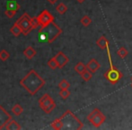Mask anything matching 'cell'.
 I'll return each mask as SVG.
<instances>
[{
	"mask_svg": "<svg viewBox=\"0 0 132 130\" xmlns=\"http://www.w3.org/2000/svg\"><path fill=\"white\" fill-rule=\"evenodd\" d=\"M31 17H30V16L28 14H23L19 19L16 21V24L21 27L23 33L24 35H27L28 33L32 30V27H31Z\"/></svg>",
	"mask_w": 132,
	"mask_h": 130,
	"instance_id": "52a82bcc",
	"label": "cell"
},
{
	"mask_svg": "<svg viewBox=\"0 0 132 130\" xmlns=\"http://www.w3.org/2000/svg\"><path fill=\"white\" fill-rule=\"evenodd\" d=\"M39 105L40 107L44 111L45 113L49 114L51 111H53V109H55L56 107V103L54 102L52 98L49 95V94H44L42 98L39 100Z\"/></svg>",
	"mask_w": 132,
	"mask_h": 130,
	"instance_id": "8992f818",
	"label": "cell"
},
{
	"mask_svg": "<svg viewBox=\"0 0 132 130\" xmlns=\"http://www.w3.org/2000/svg\"><path fill=\"white\" fill-rule=\"evenodd\" d=\"M23 54H24V56L26 57L27 59L31 60V59H32L33 57L36 55V50L31 47V46H29V47H27L26 49L24 50Z\"/></svg>",
	"mask_w": 132,
	"mask_h": 130,
	"instance_id": "5bb4252c",
	"label": "cell"
},
{
	"mask_svg": "<svg viewBox=\"0 0 132 130\" xmlns=\"http://www.w3.org/2000/svg\"><path fill=\"white\" fill-rule=\"evenodd\" d=\"M131 87H132V84H131Z\"/></svg>",
	"mask_w": 132,
	"mask_h": 130,
	"instance_id": "d6a6232c",
	"label": "cell"
},
{
	"mask_svg": "<svg viewBox=\"0 0 132 130\" xmlns=\"http://www.w3.org/2000/svg\"><path fill=\"white\" fill-rule=\"evenodd\" d=\"M0 130H1V129H0Z\"/></svg>",
	"mask_w": 132,
	"mask_h": 130,
	"instance_id": "836d02e7",
	"label": "cell"
},
{
	"mask_svg": "<svg viewBox=\"0 0 132 130\" xmlns=\"http://www.w3.org/2000/svg\"><path fill=\"white\" fill-rule=\"evenodd\" d=\"M12 112L14 113V115H16V116H19V115H21L22 113L23 112V109L19 104H15V105L12 107Z\"/></svg>",
	"mask_w": 132,
	"mask_h": 130,
	"instance_id": "d6986e66",
	"label": "cell"
},
{
	"mask_svg": "<svg viewBox=\"0 0 132 130\" xmlns=\"http://www.w3.org/2000/svg\"><path fill=\"white\" fill-rule=\"evenodd\" d=\"M9 56H10V55H9L8 52H6L5 50H2V51L0 52V60L3 61V62H5V61L9 58Z\"/></svg>",
	"mask_w": 132,
	"mask_h": 130,
	"instance_id": "484cf974",
	"label": "cell"
},
{
	"mask_svg": "<svg viewBox=\"0 0 132 130\" xmlns=\"http://www.w3.org/2000/svg\"><path fill=\"white\" fill-rule=\"evenodd\" d=\"M51 127L55 130H60V129H63V122L61 120V118H57V119L54 120V121L51 123Z\"/></svg>",
	"mask_w": 132,
	"mask_h": 130,
	"instance_id": "9a60e30c",
	"label": "cell"
},
{
	"mask_svg": "<svg viewBox=\"0 0 132 130\" xmlns=\"http://www.w3.org/2000/svg\"><path fill=\"white\" fill-rule=\"evenodd\" d=\"M11 119H12V117L2 106H0V129H4V127L7 125V123Z\"/></svg>",
	"mask_w": 132,
	"mask_h": 130,
	"instance_id": "9c48e42d",
	"label": "cell"
},
{
	"mask_svg": "<svg viewBox=\"0 0 132 130\" xmlns=\"http://www.w3.org/2000/svg\"><path fill=\"white\" fill-rule=\"evenodd\" d=\"M10 32L12 33L14 35V36H19V35L21 34L22 33H23V31H22L21 27H20L19 25H18L17 24L15 23L12 27H11Z\"/></svg>",
	"mask_w": 132,
	"mask_h": 130,
	"instance_id": "e0dca14e",
	"label": "cell"
},
{
	"mask_svg": "<svg viewBox=\"0 0 132 130\" xmlns=\"http://www.w3.org/2000/svg\"><path fill=\"white\" fill-rule=\"evenodd\" d=\"M54 58H55L56 61H57L59 69H61V68H63L64 66H66L67 63L69 62V59H68V57L64 53H62V52H59V53L56 54V56L54 57Z\"/></svg>",
	"mask_w": 132,
	"mask_h": 130,
	"instance_id": "30bf717a",
	"label": "cell"
},
{
	"mask_svg": "<svg viewBox=\"0 0 132 130\" xmlns=\"http://www.w3.org/2000/svg\"><path fill=\"white\" fill-rule=\"evenodd\" d=\"M81 77H82V79L84 80L85 81H91V79L93 78V72H91L89 70H85L84 72H82L81 74Z\"/></svg>",
	"mask_w": 132,
	"mask_h": 130,
	"instance_id": "ac0fdd59",
	"label": "cell"
},
{
	"mask_svg": "<svg viewBox=\"0 0 132 130\" xmlns=\"http://www.w3.org/2000/svg\"><path fill=\"white\" fill-rule=\"evenodd\" d=\"M61 33H62V29L52 22L46 26L40 27L39 30V38L40 41L51 44L54 42Z\"/></svg>",
	"mask_w": 132,
	"mask_h": 130,
	"instance_id": "7a4b0ae2",
	"label": "cell"
},
{
	"mask_svg": "<svg viewBox=\"0 0 132 130\" xmlns=\"http://www.w3.org/2000/svg\"><path fill=\"white\" fill-rule=\"evenodd\" d=\"M5 16H6L7 17L13 18L14 16H15L16 11L12 10V9H6V10H5Z\"/></svg>",
	"mask_w": 132,
	"mask_h": 130,
	"instance_id": "f1b7e54d",
	"label": "cell"
},
{
	"mask_svg": "<svg viewBox=\"0 0 132 130\" xmlns=\"http://www.w3.org/2000/svg\"><path fill=\"white\" fill-rule=\"evenodd\" d=\"M96 44L98 45V47L101 48L102 50H107L109 49V41L106 38L104 35L101 36L97 41H96Z\"/></svg>",
	"mask_w": 132,
	"mask_h": 130,
	"instance_id": "7c38bea8",
	"label": "cell"
},
{
	"mask_svg": "<svg viewBox=\"0 0 132 130\" xmlns=\"http://www.w3.org/2000/svg\"><path fill=\"white\" fill-rule=\"evenodd\" d=\"M38 20L40 27H44L54 21V16L48 10H43L38 16Z\"/></svg>",
	"mask_w": 132,
	"mask_h": 130,
	"instance_id": "ba28073f",
	"label": "cell"
},
{
	"mask_svg": "<svg viewBox=\"0 0 132 130\" xmlns=\"http://www.w3.org/2000/svg\"><path fill=\"white\" fill-rule=\"evenodd\" d=\"M70 87V84L67 80L63 79L59 83V88L60 90H68V88Z\"/></svg>",
	"mask_w": 132,
	"mask_h": 130,
	"instance_id": "cb8c5ba5",
	"label": "cell"
},
{
	"mask_svg": "<svg viewBox=\"0 0 132 130\" xmlns=\"http://www.w3.org/2000/svg\"><path fill=\"white\" fill-rule=\"evenodd\" d=\"M4 129H6V130H20L22 129V127L12 118L10 121L7 123V125L4 127Z\"/></svg>",
	"mask_w": 132,
	"mask_h": 130,
	"instance_id": "4fadbf2b",
	"label": "cell"
},
{
	"mask_svg": "<svg viewBox=\"0 0 132 130\" xmlns=\"http://www.w3.org/2000/svg\"><path fill=\"white\" fill-rule=\"evenodd\" d=\"M59 95H60V97L62 98L63 99H67V98L69 97L70 92L68 90H60V91H59Z\"/></svg>",
	"mask_w": 132,
	"mask_h": 130,
	"instance_id": "83f0119b",
	"label": "cell"
},
{
	"mask_svg": "<svg viewBox=\"0 0 132 130\" xmlns=\"http://www.w3.org/2000/svg\"><path fill=\"white\" fill-rule=\"evenodd\" d=\"M86 118L94 127H96V128L101 127L106 120L105 115L103 114V113L101 112V110H100L99 109H97V107L93 109V111L87 116Z\"/></svg>",
	"mask_w": 132,
	"mask_h": 130,
	"instance_id": "277c9868",
	"label": "cell"
},
{
	"mask_svg": "<svg viewBox=\"0 0 132 130\" xmlns=\"http://www.w3.org/2000/svg\"><path fill=\"white\" fill-rule=\"evenodd\" d=\"M128 54H129V52H128V50L126 49L125 47H120V49L118 50V55L121 59L126 58V57L128 56Z\"/></svg>",
	"mask_w": 132,
	"mask_h": 130,
	"instance_id": "603a6c76",
	"label": "cell"
},
{
	"mask_svg": "<svg viewBox=\"0 0 132 130\" xmlns=\"http://www.w3.org/2000/svg\"><path fill=\"white\" fill-rule=\"evenodd\" d=\"M31 27L32 29H36L40 26V23H39V20H38V16L37 17H32L31 20Z\"/></svg>",
	"mask_w": 132,
	"mask_h": 130,
	"instance_id": "4316f807",
	"label": "cell"
},
{
	"mask_svg": "<svg viewBox=\"0 0 132 130\" xmlns=\"http://www.w3.org/2000/svg\"><path fill=\"white\" fill-rule=\"evenodd\" d=\"M85 70H86V65L84 64L83 62H78V63L76 64V66H75V70L77 72V73L81 74L82 72H84Z\"/></svg>",
	"mask_w": 132,
	"mask_h": 130,
	"instance_id": "44dd1931",
	"label": "cell"
},
{
	"mask_svg": "<svg viewBox=\"0 0 132 130\" xmlns=\"http://www.w3.org/2000/svg\"><path fill=\"white\" fill-rule=\"evenodd\" d=\"M100 67H101V65H100V63L95 60V59H91V60L88 62V63L86 64V69L90 70L91 72H93V73L97 71V70L100 69Z\"/></svg>",
	"mask_w": 132,
	"mask_h": 130,
	"instance_id": "8fae6325",
	"label": "cell"
},
{
	"mask_svg": "<svg viewBox=\"0 0 132 130\" xmlns=\"http://www.w3.org/2000/svg\"><path fill=\"white\" fill-rule=\"evenodd\" d=\"M56 10H57V12L59 13L60 15H64L65 13L68 11V6H67L65 4L60 3V4H59V5H57V7H56Z\"/></svg>",
	"mask_w": 132,
	"mask_h": 130,
	"instance_id": "ffe728a7",
	"label": "cell"
},
{
	"mask_svg": "<svg viewBox=\"0 0 132 130\" xmlns=\"http://www.w3.org/2000/svg\"><path fill=\"white\" fill-rule=\"evenodd\" d=\"M20 84L31 95H35L45 85V81L34 70H31L27 75L20 81Z\"/></svg>",
	"mask_w": 132,
	"mask_h": 130,
	"instance_id": "6da1fadb",
	"label": "cell"
},
{
	"mask_svg": "<svg viewBox=\"0 0 132 130\" xmlns=\"http://www.w3.org/2000/svg\"><path fill=\"white\" fill-rule=\"evenodd\" d=\"M48 1H49L50 3L52 4V5H53V4H55L56 2H57V0H48Z\"/></svg>",
	"mask_w": 132,
	"mask_h": 130,
	"instance_id": "f546056e",
	"label": "cell"
},
{
	"mask_svg": "<svg viewBox=\"0 0 132 130\" xmlns=\"http://www.w3.org/2000/svg\"><path fill=\"white\" fill-rule=\"evenodd\" d=\"M6 8L7 9H12V10L17 11L20 8V5H18V3L14 0H9L6 3Z\"/></svg>",
	"mask_w": 132,
	"mask_h": 130,
	"instance_id": "2e32d148",
	"label": "cell"
},
{
	"mask_svg": "<svg viewBox=\"0 0 132 130\" xmlns=\"http://www.w3.org/2000/svg\"><path fill=\"white\" fill-rule=\"evenodd\" d=\"M48 66L51 69H52V70H56L57 68H59V64H57V61H56V59L54 57L48 62Z\"/></svg>",
	"mask_w": 132,
	"mask_h": 130,
	"instance_id": "d4e9b609",
	"label": "cell"
},
{
	"mask_svg": "<svg viewBox=\"0 0 132 130\" xmlns=\"http://www.w3.org/2000/svg\"><path fill=\"white\" fill-rule=\"evenodd\" d=\"M131 81H132V78H131ZM131 84H132V81H131Z\"/></svg>",
	"mask_w": 132,
	"mask_h": 130,
	"instance_id": "1f68e13d",
	"label": "cell"
},
{
	"mask_svg": "<svg viewBox=\"0 0 132 130\" xmlns=\"http://www.w3.org/2000/svg\"><path fill=\"white\" fill-rule=\"evenodd\" d=\"M77 1H78L79 3H83V2H85V0H77Z\"/></svg>",
	"mask_w": 132,
	"mask_h": 130,
	"instance_id": "4dcf8cb0",
	"label": "cell"
},
{
	"mask_svg": "<svg viewBox=\"0 0 132 130\" xmlns=\"http://www.w3.org/2000/svg\"><path fill=\"white\" fill-rule=\"evenodd\" d=\"M110 69L103 74V77L109 81L111 84H116L119 81H120L122 77H123V74L121 73L120 70H119L114 65L112 64V62H110Z\"/></svg>",
	"mask_w": 132,
	"mask_h": 130,
	"instance_id": "5b68a950",
	"label": "cell"
},
{
	"mask_svg": "<svg viewBox=\"0 0 132 130\" xmlns=\"http://www.w3.org/2000/svg\"><path fill=\"white\" fill-rule=\"evenodd\" d=\"M80 22H81V24L84 25V26L86 27V26H89V25H91V23H92V19H91L88 16H84L83 17L81 18Z\"/></svg>",
	"mask_w": 132,
	"mask_h": 130,
	"instance_id": "7402d4cb",
	"label": "cell"
},
{
	"mask_svg": "<svg viewBox=\"0 0 132 130\" xmlns=\"http://www.w3.org/2000/svg\"><path fill=\"white\" fill-rule=\"evenodd\" d=\"M60 118L63 122V128L65 129L79 130L84 127V124L70 110H67Z\"/></svg>",
	"mask_w": 132,
	"mask_h": 130,
	"instance_id": "3957f363",
	"label": "cell"
}]
</instances>
